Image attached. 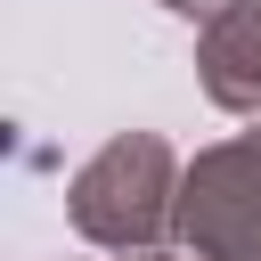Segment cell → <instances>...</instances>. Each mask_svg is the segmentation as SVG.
Here are the masks:
<instances>
[{"label":"cell","instance_id":"cell-3","mask_svg":"<svg viewBox=\"0 0 261 261\" xmlns=\"http://www.w3.org/2000/svg\"><path fill=\"white\" fill-rule=\"evenodd\" d=\"M163 8H179V16H212V8H228V0H163Z\"/></svg>","mask_w":261,"mask_h":261},{"label":"cell","instance_id":"cell-2","mask_svg":"<svg viewBox=\"0 0 261 261\" xmlns=\"http://www.w3.org/2000/svg\"><path fill=\"white\" fill-rule=\"evenodd\" d=\"M196 73L204 98L228 114H261V0H228L196 33Z\"/></svg>","mask_w":261,"mask_h":261},{"label":"cell","instance_id":"cell-1","mask_svg":"<svg viewBox=\"0 0 261 261\" xmlns=\"http://www.w3.org/2000/svg\"><path fill=\"white\" fill-rule=\"evenodd\" d=\"M179 155L155 130H114L65 188V212L90 245L106 253H155L179 228Z\"/></svg>","mask_w":261,"mask_h":261},{"label":"cell","instance_id":"cell-4","mask_svg":"<svg viewBox=\"0 0 261 261\" xmlns=\"http://www.w3.org/2000/svg\"><path fill=\"white\" fill-rule=\"evenodd\" d=\"M122 261H171V253H122Z\"/></svg>","mask_w":261,"mask_h":261}]
</instances>
